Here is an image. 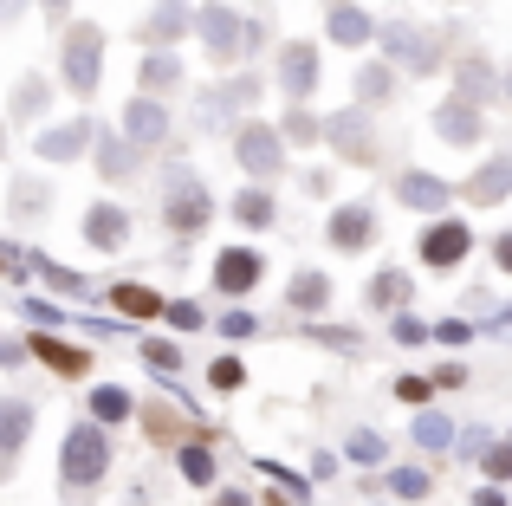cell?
Listing matches in <instances>:
<instances>
[{
  "label": "cell",
  "mask_w": 512,
  "mask_h": 506,
  "mask_svg": "<svg viewBox=\"0 0 512 506\" xmlns=\"http://www.w3.org/2000/svg\"><path fill=\"white\" fill-rule=\"evenodd\" d=\"M104 461H111V448H104L98 429H72V435H65V455H59L65 487H91L104 474Z\"/></svg>",
  "instance_id": "6da1fadb"
},
{
  "label": "cell",
  "mask_w": 512,
  "mask_h": 506,
  "mask_svg": "<svg viewBox=\"0 0 512 506\" xmlns=\"http://www.w3.org/2000/svg\"><path fill=\"white\" fill-rule=\"evenodd\" d=\"M98 59H104L98 26H78L72 46H65V78H72V91H98Z\"/></svg>",
  "instance_id": "7a4b0ae2"
},
{
  "label": "cell",
  "mask_w": 512,
  "mask_h": 506,
  "mask_svg": "<svg viewBox=\"0 0 512 506\" xmlns=\"http://www.w3.org/2000/svg\"><path fill=\"white\" fill-rule=\"evenodd\" d=\"M467 247H474V234H467L461 221H441V228L422 241V260L428 266H454V260H467Z\"/></svg>",
  "instance_id": "3957f363"
},
{
  "label": "cell",
  "mask_w": 512,
  "mask_h": 506,
  "mask_svg": "<svg viewBox=\"0 0 512 506\" xmlns=\"http://www.w3.org/2000/svg\"><path fill=\"white\" fill-rule=\"evenodd\" d=\"M169 221H175V228H182V234H195L201 221H208V195H201L195 182H175V202H169Z\"/></svg>",
  "instance_id": "277c9868"
},
{
  "label": "cell",
  "mask_w": 512,
  "mask_h": 506,
  "mask_svg": "<svg viewBox=\"0 0 512 506\" xmlns=\"http://www.w3.org/2000/svg\"><path fill=\"white\" fill-rule=\"evenodd\" d=\"M260 273H266V260H260V253H247V247L221 253V286H227V292H247Z\"/></svg>",
  "instance_id": "5b68a950"
},
{
  "label": "cell",
  "mask_w": 512,
  "mask_h": 506,
  "mask_svg": "<svg viewBox=\"0 0 512 506\" xmlns=\"http://www.w3.org/2000/svg\"><path fill=\"white\" fill-rule=\"evenodd\" d=\"M240 163L260 169V176L279 169V137H273V130H247V137H240Z\"/></svg>",
  "instance_id": "8992f818"
},
{
  "label": "cell",
  "mask_w": 512,
  "mask_h": 506,
  "mask_svg": "<svg viewBox=\"0 0 512 506\" xmlns=\"http://www.w3.org/2000/svg\"><path fill=\"white\" fill-rule=\"evenodd\" d=\"M26 422H33L26 403H0V461H13V448L26 442Z\"/></svg>",
  "instance_id": "52a82bcc"
},
{
  "label": "cell",
  "mask_w": 512,
  "mask_h": 506,
  "mask_svg": "<svg viewBox=\"0 0 512 506\" xmlns=\"http://www.w3.org/2000/svg\"><path fill=\"white\" fill-rule=\"evenodd\" d=\"M441 137H448V143H474V137H480V117H474V104H461V98H454L448 111H441Z\"/></svg>",
  "instance_id": "ba28073f"
},
{
  "label": "cell",
  "mask_w": 512,
  "mask_h": 506,
  "mask_svg": "<svg viewBox=\"0 0 512 506\" xmlns=\"http://www.w3.org/2000/svg\"><path fill=\"white\" fill-rule=\"evenodd\" d=\"M370 208H344V215L338 221H331V241H338V247H363V241H370Z\"/></svg>",
  "instance_id": "9c48e42d"
},
{
  "label": "cell",
  "mask_w": 512,
  "mask_h": 506,
  "mask_svg": "<svg viewBox=\"0 0 512 506\" xmlns=\"http://www.w3.org/2000/svg\"><path fill=\"white\" fill-rule=\"evenodd\" d=\"M286 85H292V91H312V85H318L312 46H286Z\"/></svg>",
  "instance_id": "30bf717a"
},
{
  "label": "cell",
  "mask_w": 512,
  "mask_h": 506,
  "mask_svg": "<svg viewBox=\"0 0 512 506\" xmlns=\"http://www.w3.org/2000/svg\"><path fill=\"white\" fill-rule=\"evenodd\" d=\"M163 104H130V137H137V143H156V137H163Z\"/></svg>",
  "instance_id": "8fae6325"
},
{
  "label": "cell",
  "mask_w": 512,
  "mask_h": 506,
  "mask_svg": "<svg viewBox=\"0 0 512 506\" xmlns=\"http://www.w3.org/2000/svg\"><path fill=\"white\" fill-rule=\"evenodd\" d=\"M201 33H208L214 52H227V46H234V13H227V7H208V13H201Z\"/></svg>",
  "instance_id": "7c38bea8"
},
{
  "label": "cell",
  "mask_w": 512,
  "mask_h": 506,
  "mask_svg": "<svg viewBox=\"0 0 512 506\" xmlns=\"http://www.w3.org/2000/svg\"><path fill=\"white\" fill-rule=\"evenodd\" d=\"M91 241H98V247H117V241H124V215H117V208H91Z\"/></svg>",
  "instance_id": "4fadbf2b"
},
{
  "label": "cell",
  "mask_w": 512,
  "mask_h": 506,
  "mask_svg": "<svg viewBox=\"0 0 512 506\" xmlns=\"http://www.w3.org/2000/svg\"><path fill=\"white\" fill-rule=\"evenodd\" d=\"M506 189H512V163H487V176H480L467 195H474V202H493V195H506Z\"/></svg>",
  "instance_id": "5bb4252c"
},
{
  "label": "cell",
  "mask_w": 512,
  "mask_h": 506,
  "mask_svg": "<svg viewBox=\"0 0 512 506\" xmlns=\"http://www.w3.org/2000/svg\"><path fill=\"white\" fill-rule=\"evenodd\" d=\"M402 202H415V208H441V202H448V189H441V182H428V176H409V182H402Z\"/></svg>",
  "instance_id": "9a60e30c"
},
{
  "label": "cell",
  "mask_w": 512,
  "mask_h": 506,
  "mask_svg": "<svg viewBox=\"0 0 512 506\" xmlns=\"http://www.w3.org/2000/svg\"><path fill=\"white\" fill-rule=\"evenodd\" d=\"M33 351H39V357H46V364H59V370H72V377H78V370H85V351H65V344H52V338H33Z\"/></svg>",
  "instance_id": "2e32d148"
},
{
  "label": "cell",
  "mask_w": 512,
  "mask_h": 506,
  "mask_svg": "<svg viewBox=\"0 0 512 506\" xmlns=\"http://www.w3.org/2000/svg\"><path fill=\"white\" fill-rule=\"evenodd\" d=\"M331 33H338L344 46H357V39H370V20H363L357 7H338V20H331Z\"/></svg>",
  "instance_id": "e0dca14e"
},
{
  "label": "cell",
  "mask_w": 512,
  "mask_h": 506,
  "mask_svg": "<svg viewBox=\"0 0 512 506\" xmlns=\"http://www.w3.org/2000/svg\"><path fill=\"white\" fill-rule=\"evenodd\" d=\"M234 215L247 221V228H266V221H273V202H266V195H253V189H247V195H240V202H234Z\"/></svg>",
  "instance_id": "ac0fdd59"
},
{
  "label": "cell",
  "mask_w": 512,
  "mask_h": 506,
  "mask_svg": "<svg viewBox=\"0 0 512 506\" xmlns=\"http://www.w3.org/2000/svg\"><path fill=\"white\" fill-rule=\"evenodd\" d=\"M117 305H124V312H137V318H156V312H163V299H156V292H143V286H124V292H117Z\"/></svg>",
  "instance_id": "d6986e66"
},
{
  "label": "cell",
  "mask_w": 512,
  "mask_h": 506,
  "mask_svg": "<svg viewBox=\"0 0 512 506\" xmlns=\"http://www.w3.org/2000/svg\"><path fill=\"white\" fill-rule=\"evenodd\" d=\"M78 143H85V124H65V130H52V137L39 143V150H46V156H72Z\"/></svg>",
  "instance_id": "ffe728a7"
},
{
  "label": "cell",
  "mask_w": 512,
  "mask_h": 506,
  "mask_svg": "<svg viewBox=\"0 0 512 506\" xmlns=\"http://www.w3.org/2000/svg\"><path fill=\"white\" fill-rule=\"evenodd\" d=\"M389 487H396L402 500H422L428 494V474L422 468H396V474H389Z\"/></svg>",
  "instance_id": "44dd1931"
},
{
  "label": "cell",
  "mask_w": 512,
  "mask_h": 506,
  "mask_svg": "<svg viewBox=\"0 0 512 506\" xmlns=\"http://www.w3.org/2000/svg\"><path fill=\"white\" fill-rule=\"evenodd\" d=\"M182 474H188L195 487H208V481H214V461L201 455V448H188V455H182Z\"/></svg>",
  "instance_id": "7402d4cb"
},
{
  "label": "cell",
  "mask_w": 512,
  "mask_h": 506,
  "mask_svg": "<svg viewBox=\"0 0 512 506\" xmlns=\"http://www.w3.org/2000/svg\"><path fill=\"white\" fill-rule=\"evenodd\" d=\"M98 416H104V422H124V416H130V396H124V390H98Z\"/></svg>",
  "instance_id": "603a6c76"
},
{
  "label": "cell",
  "mask_w": 512,
  "mask_h": 506,
  "mask_svg": "<svg viewBox=\"0 0 512 506\" xmlns=\"http://www.w3.org/2000/svg\"><path fill=\"white\" fill-rule=\"evenodd\" d=\"M292 305H325V279H299V286H292Z\"/></svg>",
  "instance_id": "cb8c5ba5"
},
{
  "label": "cell",
  "mask_w": 512,
  "mask_h": 506,
  "mask_svg": "<svg viewBox=\"0 0 512 506\" xmlns=\"http://www.w3.org/2000/svg\"><path fill=\"white\" fill-rule=\"evenodd\" d=\"M169 78H175V59H150V65H143V85H169Z\"/></svg>",
  "instance_id": "d4e9b609"
},
{
  "label": "cell",
  "mask_w": 512,
  "mask_h": 506,
  "mask_svg": "<svg viewBox=\"0 0 512 506\" xmlns=\"http://www.w3.org/2000/svg\"><path fill=\"white\" fill-rule=\"evenodd\" d=\"M487 474H493V481H506V474H512V448H493V455H487Z\"/></svg>",
  "instance_id": "484cf974"
},
{
  "label": "cell",
  "mask_w": 512,
  "mask_h": 506,
  "mask_svg": "<svg viewBox=\"0 0 512 506\" xmlns=\"http://www.w3.org/2000/svg\"><path fill=\"white\" fill-rule=\"evenodd\" d=\"M422 442H428V448H441V442H448V422L428 416V422H422Z\"/></svg>",
  "instance_id": "4316f807"
},
{
  "label": "cell",
  "mask_w": 512,
  "mask_h": 506,
  "mask_svg": "<svg viewBox=\"0 0 512 506\" xmlns=\"http://www.w3.org/2000/svg\"><path fill=\"white\" fill-rule=\"evenodd\" d=\"M214 383H221V390H234V383H240V364H234V357H227V364H214Z\"/></svg>",
  "instance_id": "83f0119b"
},
{
  "label": "cell",
  "mask_w": 512,
  "mask_h": 506,
  "mask_svg": "<svg viewBox=\"0 0 512 506\" xmlns=\"http://www.w3.org/2000/svg\"><path fill=\"white\" fill-rule=\"evenodd\" d=\"M500 266H506V273H512V234H506V241H500Z\"/></svg>",
  "instance_id": "f1b7e54d"
},
{
  "label": "cell",
  "mask_w": 512,
  "mask_h": 506,
  "mask_svg": "<svg viewBox=\"0 0 512 506\" xmlns=\"http://www.w3.org/2000/svg\"><path fill=\"white\" fill-rule=\"evenodd\" d=\"M214 506H247V500H240V494H221V500H214Z\"/></svg>",
  "instance_id": "f546056e"
},
{
  "label": "cell",
  "mask_w": 512,
  "mask_h": 506,
  "mask_svg": "<svg viewBox=\"0 0 512 506\" xmlns=\"http://www.w3.org/2000/svg\"><path fill=\"white\" fill-rule=\"evenodd\" d=\"M46 7H52V13H59V7H65V0H46Z\"/></svg>",
  "instance_id": "4dcf8cb0"
},
{
  "label": "cell",
  "mask_w": 512,
  "mask_h": 506,
  "mask_svg": "<svg viewBox=\"0 0 512 506\" xmlns=\"http://www.w3.org/2000/svg\"><path fill=\"white\" fill-rule=\"evenodd\" d=\"M500 325H506V331H512V312H506V318H500Z\"/></svg>",
  "instance_id": "1f68e13d"
},
{
  "label": "cell",
  "mask_w": 512,
  "mask_h": 506,
  "mask_svg": "<svg viewBox=\"0 0 512 506\" xmlns=\"http://www.w3.org/2000/svg\"><path fill=\"white\" fill-rule=\"evenodd\" d=\"M273 506H286V500H273Z\"/></svg>",
  "instance_id": "d6a6232c"
},
{
  "label": "cell",
  "mask_w": 512,
  "mask_h": 506,
  "mask_svg": "<svg viewBox=\"0 0 512 506\" xmlns=\"http://www.w3.org/2000/svg\"><path fill=\"white\" fill-rule=\"evenodd\" d=\"M506 91H512V78H506Z\"/></svg>",
  "instance_id": "836d02e7"
}]
</instances>
